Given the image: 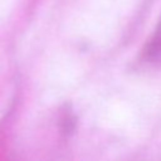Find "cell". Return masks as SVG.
Returning a JSON list of instances; mask_svg holds the SVG:
<instances>
[{"mask_svg": "<svg viewBox=\"0 0 161 161\" xmlns=\"http://www.w3.org/2000/svg\"><path fill=\"white\" fill-rule=\"evenodd\" d=\"M147 55L148 58L152 59H158L161 58V20L155 30V34L147 47Z\"/></svg>", "mask_w": 161, "mask_h": 161, "instance_id": "obj_1", "label": "cell"}]
</instances>
